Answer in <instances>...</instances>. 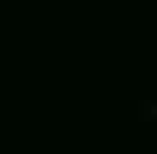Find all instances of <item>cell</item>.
I'll use <instances>...</instances> for the list:
<instances>
[{
  "mask_svg": "<svg viewBox=\"0 0 157 154\" xmlns=\"http://www.w3.org/2000/svg\"><path fill=\"white\" fill-rule=\"evenodd\" d=\"M149 108H152L149 114H152V116H155V119H157V103H152V106H149Z\"/></svg>",
  "mask_w": 157,
  "mask_h": 154,
  "instance_id": "obj_1",
  "label": "cell"
}]
</instances>
